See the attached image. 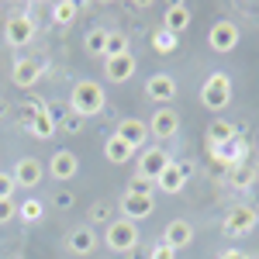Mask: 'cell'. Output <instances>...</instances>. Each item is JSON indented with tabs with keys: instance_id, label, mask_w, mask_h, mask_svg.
<instances>
[{
	"instance_id": "1",
	"label": "cell",
	"mask_w": 259,
	"mask_h": 259,
	"mask_svg": "<svg viewBox=\"0 0 259 259\" xmlns=\"http://www.w3.org/2000/svg\"><path fill=\"white\" fill-rule=\"evenodd\" d=\"M104 104H107V97H104V87L97 80H80L69 94V111L76 118H97Z\"/></svg>"
},
{
	"instance_id": "2",
	"label": "cell",
	"mask_w": 259,
	"mask_h": 259,
	"mask_svg": "<svg viewBox=\"0 0 259 259\" xmlns=\"http://www.w3.org/2000/svg\"><path fill=\"white\" fill-rule=\"evenodd\" d=\"M104 245H107L111 252L128 256L132 249H139V225L128 221V218H114L107 228H104Z\"/></svg>"
},
{
	"instance_id": "3",
	"label": "cell",
	"mask_w": 259,
	"mask_h": 259,
	"mask_svg": "<svg viewBox=\"0 0 259 259\" xmlns=\"http://www.w3.org/2000/svg\"><path fill=\"white\" fill-rule=\"evenodd\" d=\"M200 104L207 111H225L232 104V76L228 73H211L200 87Z\"/></svg>"
},
{
	"instance_id": "4",
	"label": "cell",
	"mask_w": 259,
	"mask_h": 259,
	"mask_svg": "<svg viewBox=\"0 0 259 259\" xmlns=\"http://www.w3.org/2000/svg\"><path fill=\"white\" fill-rule=\"evenodd\" d=\"M118 211H121V218H128V221H145L152 211H156V200H152V194L149 190H124L118 200Z\"/></svg>"
},
{
	"instance_id": "5",
	"label": "cell",
	"mask_w": 259,
	"mask_h": 259,
	"mask_svg": "<svg viewBox=\"0 0 259 259\" xmlns=\"http://www.w3.org/2000/svg\"><path fill=\"white\" fill-rule=\"evenodd\" d=\"M173 162V156L162 149V145H145L139 152V173H135V180H142V183H149V180H159V173Z\"/></svg>"
},
{
	"instance_id": "6",
	"label": "cell",
	"mask_w": 259,
	"mask_h": 259,
	"mask_svg": "<svg viewBox=\"0 0 259 259\" xmlns=\"http://www.w3.org/2000/svg\"><path fill=\"white\" fill-rule=\"evenodd\" d=\"M239 38H242V31H239V24L235 21H228V18H221L211 24V31H207V45H211V52H235L239 49Z\"/></svg>"
},
{
	"instance_id": "7",
	"label": "cell",
	"mask_w": 259,
	"mask_h": 259,
	"mask_svg": "<svg viewBox=\"0 0 259 259\" xmlns=\"http://www.w3.org/2000/svg\"><path fill=\"white\" fill-rule=\"evenodd\" d=\"M45 173L56 180V183H69V180H76V173H80V159H76V152H73V149H56V152L49 156Z\"/></svg>"
},
{
	"instance_id": "8",
	"label": "cell",
	"mask_w": 259,
	"mask_h": 259,
	"mask_svg": "<svg viewBox=\"0 0 259 259\" xmlns=\"http://www.w3.org/2000/svg\"><path fill=\"white\" fill-rule=\"evenodd\" d=\"M31 38H35V21H31V14H11V18L4 21V41L11 49H24Z\"/></svg>"
},
{
	"instance_id": "9",
	"label": "cell",
	"mask_w": 259,
	"mask_h": 259,
	"mask_svg": "<svg viewBox=\"0 0 259 259\" xmlns=\"http://www.w3.org/2000/svg\"><path fill=\"white\" fill-rule=\"evenodd\" d=\"M256 221H259V214L249 204H235V207H228L221 228H225V235H249V232L256 228Z\"/></svg>"
},
{
	"instance_id": "10",
	"label": "cell",
	"mask_w": 259,
	"mask_h": 259,
	"mask_svg": "<svg viewBox=\"0 0 259 259\" xmlns=\"http://www.w3.org/2000/svg\"><path fill=\"white\" fill-rule=\"evenodd\" d=\"M145 97L152 104H159V107H169V100L177 97V80L169 73H152L145 80Z\"/></svg>"
},
{
	"instance_id": "11",
	"label": "cell",
	"mask_w": 259,
	"mask_h": 259,
	"mask_svg": "<svg viewBox=\"0 0 259 259\" xmlns=\"http://www.w3.org/2000/svg\"><path fill=\"white\" fill-rule=\"evenodd\" d=\"M114 135H118L124 145H132L135 152L139 149H145V139H149V124L142 118H121L118 128H114Z\"/></svg>"
},
{
	"instance_id": "12",
	"label": "cell",
	"mask_w": 259,
	"mask_h": 259,
	"mask_svg": "<svg viewBox=\"0 0 259 259\" xmlns=\"http://www.w3.org/2000/svg\"><path fill=\"white\" fill-rule=\"evenodd\" d=\"M135 69H139V62L132 52H124V56H107L104 59V76L111 83H128L135 76Z\"/></svg>"
},
{
	"instance_id": "13",
	"label": "cell",
	"mask_w": 259,
	"mask_h": 259,
	"mask_svg": "<svg viewBox=\"0 0 259 259\" xmlns=\"http://www.w3.org/2000/svg\"><path fill=\"white\" fill-rule=\"evenodd\" d=\"M149 124V135H156V139H173L180 132V114L173 107H156V114L145 121Z\"/></svg>"
},
{
	"instance_id": "14",
	"label": "cell",
	"mask_w": 259,
	"mask_h": 259,
	"mask_svg": "<svg viewBox=\"0 0 259 259\" xmlns=\"http://www.w3.org/2000/svg\"><path fill=\"white\" fill-rule=\"evenodd\" d=\"M187 177H190V166L173 159V162H169V166L159 173V180H156V183H159L162 194H180V190L187 187Z\"/></svg>"
},
{
	"instance_id": "15",
	"label": "cell",
	"mask_w": 259,
	"mask_h": 259,
	"mask_svg": "<svg viewBox=\"0 0 259 259\" xmlns=\"http://www.w3.org/2000/svg\"><path fill=\"white\" fill-rule=\"evenodd\" d=\"M97 245H100V239H97V232H94L90 225L73 228V232H69V239H66V249H69L73 256H90Z\"/></svg>"
},
{
	"instance_id": "16",
	"label": "cell",
	"mask_w": 259,
	"mask_h": 259,
	"mask_svg": "<svg viewBox=\"0 0 259 259\" xmlns=\"http://www.w3.org/2000/svg\"><path fill=\"white\" fill-rule=\"evenodd\" d=\"M162 242L169 245V249H187L190 242H194V225L190 221H183V218H173L166 228H162Z\"/></svg>"
},
{
	"instance_id": "17",
	"label": "cell",
	"mask_w": 259,
	"mask_h": 259,
	"mask_svg": "<svg viewBox=\"0 0 259 259\" xmlns=\"http://www.w3.org/2000/svg\"><path fill=\"white\" fill-rule=\"evenodd\" d=\"M41 177H45V166L35 156H24V159L14 162V183L18 187H38Z\"/></svg>"
},
{
	"instance_id": "18",
	"label": "cell",
	"mask_w": 259,
	"mask_h": 259,
	"mask_svg": "<svg viewBox=\"0 0 259 259\" xmlns=\"http://www.w3.org/2000/svg\"><path fill=\"white\" fill-rule=\"evenodd\" d=\"M11 80H14V87L28 90V87H35V83L41 80V66L35 59H18L14 69H11Z\"/></svg>"
},
{
	"instance_id": "19",
	"label": "cell",
	"mask_w": 259,
	"mask_h": 259,
	"mask_svg": "<svg viewBox=\"0 0 259 259\" xmlns=\"http://www.w3.org/2000/svg\"><path fill=\"white\" fill-rule=\"evenodd\" d=\"M190 18H194V14H190V7H187V4H169V7H166V14H162V28H166V31H173V35H180V31H187V28H190Z\"/></svg>"
},
{
	"instance_id": "20",
	"label": "cell",
	"mask_w": 259,
	"mask_h": 259,
	"mask_svg": "<svg viewBox=\"0 0 259 259\" xmlns=\"http://www.w3.org/2000/svg\"><path fill=\"white\" fill-rule=\"evenodd\" d=\"M132 156H135V149H132V145H124V142L111 132V139L104 142V159L114 162V166H124V162H132Z\"/></svg>"
},
{
	"instance_id": "21",
	"label": "cell",
	"mask_w": 259,
	"mask_h": 259,
	"mask_svg": "<svg viewBox=\"0 0 259 259\" xmlns=\"http://www.w3.org/2000/svg\"><path fill=\"white\" fill-rule=\"evenodd\" d=\"M56 124H59V121L52 118V111L45 107V111H38V114H35V121L28 124V135H31V139H52Z\"/></svg>"
},
{
	"instance_id": "22",
	"label": "cell",
	"mask_w": 259,
	"mask_h": 259,
	"mask_svg": "<svg viewBox=\"0 0 259 259\" xmlns=\"http://www.w3.org/2000/svg\"><path fill=\"white\" fill-rule=\"evenodd\" d=\"M76 14H80V4H76V0H56V4H52V21L62 24V28L73 24Z\"/></svg>"
},
{
	"instance_id": "23",
	"label": "cell",
	"mask_w": 259,
	"mask_h": 259,
	"mask_svg": "<svg viewBox=\"0 0 259 259\" xmlns=\"http://www.w3.org/2000/svg\"><path fill=\"white\" fill-rule=\"evenodd\" d=\"M228 183H232L235 190H249V187L256 183V169H252L249 162H239V166H232V173H228Z\"/></svg>"
},
{
	"instance_id": "24",
	"label": "cell",
	"mask_w": 259,
	"mask_h": 259,
	"mask_svg": "<svg viewBox=\"0 0 259 259\" xmlns=\"http://www.w3.org/2000/svg\"><path fill=\"white\" fill-rule=\"evenodd\" d=\"M18 218L24 221V225H38V221L45 218V204H41L38 197H28L24 204H18Z\"/></svg>"
},
{
	"instance_id": "25",
	"label": "cell",
	"mask_w": 259,
	"mask_h": 259,
	"mask_svg": "<svg viewBox=\"0 0 259 259\" xmlns=\"http://www.w3.org/2000/svg\"><path fill=\"white\" fill-rule=\"evenodd\" d=\"M207 139H211V145L218 149V145H225V142L235 139V124H228V121H214V124L207 128Z\"/></svg>"
},
{
	"instance_id": "26",
	"label": "cell",
	"mask_w": 259,
	"mask_h": 259,
	"mask_svg": "<svg viewBox=\"0 0 259 259\" xmlns=\"http://www.w3.org/2000/svg\"><path fill=\"white\" fill-rule=\"evenodd\" d=\"M152 49H156L159 56L177 52V35H173V31H166V28H156V31H152Z\"/></svg>"
},
{
	"instance_id": "27",
	"label": "cell",
	"mask_w": 259,
	"mask_h": 259,
	"mask_svg": "<svg viewBox=\"0 0 259 259\" xmlns=\"http://www.w3.org/2000/svg\"><path fill=\"white\" fill-rule=\"evenodd\" d=\"M83 49H87V56H104V49H107V31H104V28H94V31L83 38Z\"/></svg>"
},
{
	"instance_id": "28",
	"label": "cell",
	"mask_w": 259,
	"mask_h": 259,
	"mask_svg": "<svg viewBox=\"0 0 259 259\" xmlns=\"http://www.w3.org/2000/svg\"><path fill=\"white\" fill-rule=\"evenodd\" d=\"M124 52H132V49H128V35H124V31H107L104 59H107V56H124Z\"/></svg>"
},
{
	"instance_id": "29",
	"label": "cell",
	"mask_w": 259,
	"mask_h": 259,
	"mask_svg": "<svg viewBox=\"0 0 259 259\" xmlns=\"http://www.w3.org/2000/svg\"><path fill=\"white\" fill-rule=\"evenodd\" d=\"M111 200H97V204H90V228H94V225H104V228H107V225H111Z\"/></svg>"
},
{
	"instance_id": "30",
	"label": "cell",
	"mask_w": 259,
	"mask_h": 259,
	"mask_svg": "<svg viewBox=\"0 0 259 259\" xmlns=\"http://www.w3.org/2000/svg\"><path fill=\"white\" fill-rule=\"evenodd\" d=\"M14 173H7V169H0V200H11V194H14Z\"/></svg>"
},
{
	"instance_id": "31",
	"label": "cell",
	"mask_w": 259,
	"mask_h": 259,
	"mask_svg": "<svg viewBox=\"0 0 259 259\" xmlns=\"http://www.w3.org/2000/svg\"><path fill=\"white\" fill-rule=\"evenodd\" d=\"M11 218H18V204L14 200H0V225H7Z\"/></svg>"
},
{
	"instance_id": "32",
	"label": "cell",
	"mask_w": 259,
	"mask_h": 259,
	"mask_svg": "<svg viewBox=\"0 0 259 259\" xmlns=\"http://www.w3.org/2000/svg\"><path fill=\"white\" fill-rule=\"evenodd\" d=\"M149 259H177V249H169L166 242H159V245H152Z\"/></svg>"
},
{
	"instance_id": "33",
	"label": "cell",
	"mask_w": 259,
	"mask_h": 259,
	"mask_svg": "<svg viewBox=\"0 0 259 259\" xmlns=\"http://www.w3.org/2000/svg\"><path fill=\"white\" fill-rule=\"evenodd\" d=\"M56 207H62V211L73 207V190H59V194H56Z\"/></svg>"
},
{
	"instance_id": "34",
	"label": "cell",
	"mask_w": 259,
	"mask_h": 259,
	"mask_svg": "<svg viewBox=\"0 0 259 259\" xmlns=\"http://www.w3.org/2000/svg\"><path fill=\"white\" fill-rule=\"evenodd\" d=\"M218 259H249V256H245L242 249H225V252H221Z\"/></svg>"
},
{
	"instance_id": "35",
	"label": "cell",
	"mask_w": 259,
	"mask_h": 259,
	"mask_svg": "<svg viewBox=\"0 0 259 259\" xmlns=\"http://www.w3.org/2000/svg\"><path fill=\"white\" fill-rule=\"evenodd\" d=\"M80 121H83V118H76V114H69V118L62 121V128H66V132H76V128H80Z\"/></svg>"
},
{
	"instance_id": "36",
	"label": "cell",
	"mask_w": 259,
	"mask_h": 259,
	"mask_svg": "<svg viewBox=\"0 0 259 259\" xmlns=\"http://www.w3.org/2000/svg\"><path fill=\"white\" fill-rule=\"evenodd\" d=\"M7 107H11V104H7V100L0 97V118H7Z\"/></svg>"
}]
</instances>
